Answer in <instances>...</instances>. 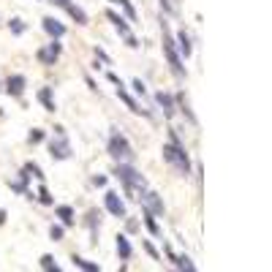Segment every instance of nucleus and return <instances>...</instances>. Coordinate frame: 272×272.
Instances as JSON below:
<instances>
[{
  "label": "nucleus",
  "mask_w": 272,
  "mask_h": 272,
  "mask_svg": "<svg viewBox=\"0 0 272 272\" xmlns=\"http://www.w3.org/2000/svg\"><path fill=\"white\" fill-rule=\"evenodd\" d=\"M115 177L120 180L122 185H125V193H128L131 199H139V193L142 190H147V180H144L139 171L131 166V163H125V161H120L115 166Z\"/></svg>",
  "instance_id": "obj_1"
},
{
  "label": "nucleus",
  "mask_w": 272,
  "mask_h": 272,
  "mask_svg": "<svg viewBox=\"0 0 272 272\" xmlns=\"http://www.w3.org/2000/svg\"><path fill=\"white\" fill-rule=\"evenodd\" d=\"M163 161L171 163L183 177L190 174V158H188V153H185V144H180V142L163 144Z\"/></svg>",
  "instance_id": "obj_2"
},
{
  "label": "nucleus",
  "mask_w": 272,
  "mask_h": 272,
  "mask_svg": "<svg viewBox=\"0 0 272 272\" xmlns=\"http://www.w3.org/2000/svg\"><path fill=\"white\" fill-rule=\"evenodd\" d=\"M161 33H163V52H166V60H169L171 71H174V76H177V79H185L183 60H180V54H177L174 38L169 35V25H166V19H161Z\"/></svg>",
  "instance_id": "obj_3"
},
{
  "label": "nucleus",
  "mask_w": 272,
  "mask_h": 272,
  "mask_svg": "<svg viewBox=\"0 0 272 272\" xmlns=\"http://www.w3.org/2000/svg\"><path fill=\"white\" fill-rule=\"evenodd\" d=\"M109 155L115 158L117 163L120 161L131 163L136 158V153H134V147H131V142L120 134V131H112V136H109Z\"/></svg>",
  "instance_id": "obj_4"
},
{
  "label": "nucleus",
  "mask_w": 272,
  "mask_h": 272,
  "mask_svg": "<svg viewBox=\"0 0 272 272\" xmlns=\"http://www.w3.org/2000/svg\"><path fill=\"white\" fill-rule=\"evenodd\" d=\"M49 155L54 158V161H66V158H71V144H68L66 139V128H54V139L49 142Z\"/></svg>",
  "instance_id": "obj_5"
},
{
  "label": "nucleus",
  "mask_w": 272,
  "mask_h": 272,
  "mask_svg": "<svg viewBox=\"0 0 272 272\" xmlns=\"http://www.w3.org/2000/svg\"><path fill=\"white\" fill-rule=\"evenodd\" d=\"M139 196H142V207L147 212H153V215H163V212H166V207H163V202L158 199L155 190H142Z\"/></svg>",
  "instance_id": "obj_6"
},
{
  "label": "nucleus",
  "mask_w": 272,
  "mask_h": 272,
  "mask_svg": "<svg viewBox=\"0 0 272 272\" xmlns=\"http://www.w3.org/2000/svg\"><path fill=\"white\" fill-rule=\"evenodd\" d=\"M103 204H106V210L112 212L115 218H128V212H125V204H122V199L117 196L115 190H106V193H103Z\"/></svg>",
  "instance_id": "obj_7"
},
{
  "label": "nucleus",
  "mask_w": 272,
  "mask_h": 272,
  "mask_svg": "<svg viewBox=\"0 0 272 272\" xmlns=\"http://www.w3.org/2000/svg\"><path fill=\"white\" fill-rule=\"evenodd\" d=\"M106 17H109V19H112V22H115V27H117V33H120V35H122V38L128 41V47H131V49H136V47H139V41H136V38H134V35H131V27H128V25H125V19H122V17H117V14H115V11H109V14H106Z\"/></svg>",
  "instance_id": "obj_8"
},
{
  "label": "nucleus",
  "mask_w": 272,
  "mask_h": 272,
  "mask_svg": "<svg viewBox=\"0 0 272 272\" xmlns=\"http://www.w3.org/2000/svg\"><path fill=\"white\" fill-rule=\"evenodd\" d=\"M60 52H63V47L57 44V38H54L52 44H47L44 49H38V60L44 63V66H54V60L60 57Z\"/></svg>",
  "instance_id": "obj_9"
},
{
  "label": "nucleus",
  "mask_w": 272,
  "mask_h": 272,
  "mask_svg": "<svg viewBox=\"0 0 272 272\" xmlns=\"http://www.w3.org/2000/svg\"><path fill=\"white\" fill-rule=\"evenodd\" d=\"M25 85H27L25 76H22V74H14V76H8V79H6V93L14 95V98H19V95L25 93Z\"/></svg>",
  "instance_id": "obj_10"
},
{
  "label": "nucleus",
  "mask_w": 272,
  "mask_h": 272,
  "mask_svg": "<svg viewBox=\"0 0 272 272\" xmlns=\"http://www.w3.org/2000/svg\"><path fill=\"white\" fill-rule=\"evenodd\" d=\"M117 95H120V101H125V106H128L131 112H134V115H147V117H150V112H147V109H142V106H139V103H136L134 98H131V95L125 93V87H122V85H117Z\"/></svg>",
  "instance_id": "obj_11"
},
{
  "label": "nucleus",
  "mask_w": 272,
  "mask_h": 272,
  "mask_svg": "<svg viewBox=\"0 0 272 272\" xmlns=\"http://www.w3.org/2000/svg\"><path fill=\"white\" fill-rule=\"evenodd\" d=\"M44 30H47L52 38H63V35H66V27L54 19V17H44Z\"/></svg>",
  "instance_id": "obj_12"
},
{
  "label": "nucleus",
  "mask_w": 272,
  "mask_h": 272,
  "mask_svg": "<svg viewBox=\"0 0 272 272\" xmlns=\"http://www.w3.org/2000/svg\"><path fill=\"white\" fill-rule=\"evenodd\" d=\"M155 101H158V106L163 109V115L166 117H174V98H171L169 93H155Z\"/></svg>",
  "instance_id": "obj_13"
},
{
  "label": "nucleus",
  "mask_w": 272,
  "mask_h": 272,
  "mask_svg": "<svg viewBox=\"0 0 272 272\" xmlns=\"http://www.w3.org/2000/svg\"><path fill=\"white\" fill-rule=\"evenodd\" d=\"M166 256H169L171 261H174V267H177V270H188V272H193V270H196V267H193V261H190L188 256H174V251H171L169 245H166Z\"/></svg>",
  "instance_id": "obj_14"
},
{
  "label": "nucleus",
  "mask_w": 272,
  "mask_h": 272,
  "mask_svg": "<svg viewBox=\"0 0 272 272\" xmlns=\"http://www.w3.org/2000/svg\"><path fill=\"white\" fill-rule=\"evenodd\" d=\"M177 47H180V52H183V57H190V52H193V47H190V35L185 33V30H180V33H177Z\"/></svg>",
  "instance_id": "obj_15"
},
{
  "label": "nucleus",
  "mask_w": 272,
  "mask_h": 272,
  "mask_svg": "<svg viewBox=\"0 0 272 272\" xmlns=\"http://www.w3.org/2000/svg\"><path fill=\"white\" fill-rule=\"evenodd\" d=\"M117 256L122 258V261H128L131 258V242H128V237H117Z\"/></svg>",
  "instance_id": "obj_16"
},
{
  "label": "nucleus",
  "mask_w": 272,
  "mask_h": 272,
  "mask_svg": "<svg viewBox=\"0 0 272 272\" xmlns=\"http://www.w3.org/2000/svg\"><path fill=\"white\" fill-rule=\"evenodd\" d=\"M38 101L47 106V112H54V109H57V106H54V98H52V90H49V87H41L38 90Z\"/></svg>",
  "instance_id": "obj_17"
},
{
  "label": "nucleus",
  "mask_w": 272,
  "mask_h": 272,
  "mask_svg": "<svg viewBox=\"0 0 272 272\" xmlns=\"http://www.w3.org/2000/svg\"><path fill=\"white\" fill-rule=\"evenodd\" d=\"M87 226H90V231H93V237H98V229H101V215H98V210L87 212Z\"/></svg>",
  "instance_id": "obj_18"
},
{
  "label": "nucleus",
  "mask_w": 272,
  "mask_h": 272,
  "mask_svg": "<svg viewBox=\"0 0 272 272\" xmlns=\"http://www.w3.org/2000/svg\"><path fill=\"white\" fill-rule=\"evenodd\" d=\"M66 11L71 14V17H74V19L79 22V25H87V14L82 11L79 6H74V3H68V6H66Z\"/></svg>",
  "instance_id": "obj_19"
},
{
  "label": "nucleus",
  "mask_w": 272,
  "mask_h": 272,
  "mask_svg": "<svg viewBox=\"0 0 272 272\" xmlns=\"http://www.w3.org/2000/svg\"><path fill=\"white\" fill-rule=\"evenodd\" d=\"M57 218H60L66 226H71L74 223V210H71L68 204H60V207H57Z\"/></svg>",
  "instance_id": "obj_20"
},
{
  "label": "nucleus",
  "mask_w": 272,
  "mask_h": 272,
  "mask_svg": "<svg viewBox=\"0 0 272 272\" xmlns=\"http://www.w3.org/2000/svg\"><path fill=\"white\" fill-rule=\"evenodd\" d=\"M74 267H79V270H87V272H98V270H101L95 261H87V258H82V256H74Z\"/></svg>",
  "instance_id": "obj_21"
},
{
  "label": "nucleus",
  "mask_w": 272,
  "mask_h": 272,
  "mask_svg": "<svg viewBox=\"0 0 272 272\" xmlns=\"http://www.w3.org/2000/svg\"><path fill=\"white\" fill-rule=\"evenodd\" d=\"M144 223H147V229L153 231L155 237H158V234H161V226L155 223V215H153V212H147V210H144Z\"/></svg>",
  "instance_id": "obj_22"
},
{
  "label": "nucleus",
  "mask_w": 272,
  "mask_h": 272,
  "mask_svg": "<svg viewBox=\"0 0 272 272\" xmlns=\"http://www.w3.org/2000/svg\"><path fill=\"white\" fill-rule=\"evenodd\" d=\"M177 101H180V106H183V112H185V117H188L190 122H196V117H193V112H190V106H188V98H185L183 93L177 95Z\"/></svg>",
  "instance_id": "obj_23"
},
{
  "label": "nucleus",
  "mask_w": 272,
  "mask_h": 272,
  "mask_svg": "<svg viewBox=\"0 0 272 272\" xmlns=\"http://www.w3.org/2000/svg\"><path fill=\"white\" fill-rule=\"evenodd\" d=\"M41 270H49V272H57V270H60V267H57V261H54V258L52 256H41Z\"/></svg>",
  "instance_id": "obj_24"
},
{
  "label": "nucleus",
  "mask_w": 272,
  "mask_h": 272,
  "mask_svg": "<svg viewBox=\"0 0 272 272\" xmlns=\"http://www.w3.org/2000/svg\"><path fill=\"white\" fill-rule=\"evenodd\" d=\"M25 171H27V174H33V177H38V180H44V171H41V166H38V163H33V161L25 163Z\"/></svg>",
  "instance_id": "obj_25"
},
{
  "label": "nucleus",
  "mask_w": 272,
  "mask_h": 272,
  "mask_svg": "<svg viewBox=\"0 0 272 272\" xmlns=\"http://www.w3.org/2000/svg\"><path fill=\"white\" fill-rule=\"evenodd\" d=\"M63 234H66V231H63V226H57V223H52V226H49V237H52L54 242H60V239H63Z\"/></svg>",
  "instance_id": "obj_26"
},
{
  "label": "nucleus",
  "mask_w": 272,
  "mask_h": 272,
  "mask_svg": "<svg viewBox=\"0 0 272 272\" xmlns=\"http://www.w3.org/2000/svg\"><path fill=\"white\" fill-rule=\"evenodd\" d=\"M27 142H30V144L44 142V131H41V128H33V131H30V136H27Z\"/></svg>",
  "instance_id": "obj_27"
},
{
  "label": "nucleus",
  "mask_w": 272,
  "mask_h": 272,
  "mask_svg": "<svg viewBox=\"0 0 272 272\" xmlns=\"http://www.w3.org/2000/svg\"><path fill=\"white\" fill-rule=\"evenodd\" d=\"M115 3H120V6H122V8H125V14H128L131 19H136V11H134V6H131L128 0H115Z\"/></svg>",
  "instance_id": "obj_28"
},
{
  "label": "nucleus",
  "mask_w": 272,
  "mask_h": 272,
  "mask_svg": "<svg viewBox=\"0 0 272 272\" xmlns=\"http://www.w3.org/2000/svg\"><path fill=\"white\" fill-rule=\"evenodd\" d=\"M8 27H11V30H14L17 35L25 33V25H22V19H11V22H8Z\"/></svg>",
  "instance_id": "obj_29"
},
{
  "label": "nucleus",
  "mask_w": 272,
  "mask_h": 272,
  "mask_svg": "<svg viewBox=\"0 0 272 272\" xmlns=\"http://www.w3.org/2000/svg\"><path fill=\"white\" fill-rule=\"evenodd\" d=\"M134 90H136V95H147V90H144V85H142V79H134Z\"/></svg>",
  "instance_id": "obj_30"
},
{
  "label": "nucleus",
  "mask_w": 272,
  "mask_h": 272,
  "mask_svg": "<svg viewBox=\"0 0 272 272\" xmlns=\"http://www.w3.org/2000/svg\"><path fill=\"white\" fill-rule=\"evenodd\" d=\"M38 199H41L44 204H52V196L47 193V188H41V190H38Z\"/></svg>",
  "instance_id": "obj_31"
},
{
  "label": "nucleus",
  "mask_w": 272,
  "mask_h": 272,
  "mask_svg": "<svg viewBox=\"0 0 272 272\" xmlns=\"http://www.w3.org/2000/svg\"><path fill=\"white\" fill-rule=\"evenodd\" d=\"M144 251H147L153 258H161V256H158V251H155V248H153V245H150V242H144Z\"/></svg>",
  "instance_id": "obj_32"
},
{
  "label": "nucleus",
  "mask_w": 272,
  "mask_h": 272,
  "mask_svg": "<svg viewBox=\"0 0 272 272\" xmlns=\"http://www.w3.org/2000/svg\"><path fill=\"white\" fill-rule=\"evenodd\" d=\"M49 3H52V6H60V8H66L68 3H71V0H49Z\"/></svg>",
  "instance_id": "obj_33"
},
{
  "label": "nucleus",
  "mask_w": 272,
  "mask_h": 272,
  "mask_svg": "<svg viewBox=\"0 0 272 272\" xmlns=\"http://www.w3.org/2000/svg\"><path fill=\"white\" fill-rule=\"evenodd\" d=\"M161 6H163V11H174V6H171L169 0H161Z\"/></svg>",
  "instance_id": "obj_34"
},
{
  "label": "nucleus",
  "mask_w": 272,
  "mask_h": 272,
  "mask_svg": "<svg viewBox=\"0 0 272 272\" xmlns=\"http://www.w3.org/2000/svg\"><path fill=\"white\" fill-rule=\"evenodd\" d=\"M93 183H95V185H106V177H98V174H95Z\"/></svg>",
  "instance_id": "obj_35"
},
{
  "label": "nucleus",
  "mask_w": 272,
  "mask_h": 272,
  "mask_svg": "<svg viewBox=\"0 0 272 272\" xmlns=\"http://www.w3.org/2000/svg\"><path fill=\"white\" fill-rule=\"evenodd\" d=\"M95 54H98V57H101L103 63H109V57H106V52H103V49H95Z\"/></svg>",
  "instance_id": "obj_36"
}]
</instances>
